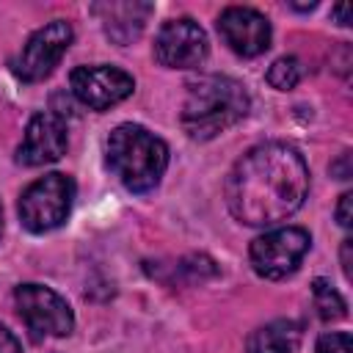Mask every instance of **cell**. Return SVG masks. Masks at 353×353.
Returning a JSON list of instances; mask_svg holds the SVG:
<instances>
[{
    "label": "cell",
    "mask_w": 353,
    "mask_h": 353,
    "mask_svg": "<svg viewBox=\"0 0 353 353\" xmlns=\"http://www.w3.org/2000/svg\"><path fill=\"white\" fill-rule=\"evenodd\" d=\"M72 94L91 110H108L135 91V80L119 66H77L69 77Z\"/></svg>",
    "instance_id": "cell-8"
},
{
    "label": "cell",
    "mask_w": 353,
    "mask_h": 353,
    "mask_svg": "<svg viewBox=\"0 0 353 353\" xmlns=\"http://www.w3.org/2000/svg\"><path fill=\"white\" fill-rule=\"evenodd\" d=\"M72 25L63 22V19H55V22H47L44 28H39L22 47V52L17 55L14 61V74L22 80V83H36V80H44L55 66L58 61L63 58V52L69 50L72 44Z\"/></svg>",
    "instance_id": "cell-7"
},
{
    "label": "cell",
    "mask_w": 353,
    "mask_h": 353,
    "mask_svg": "<svg viewBox=\"0 0 353 353\" xmlns=\"http://www.w3.org/2000/svg\"><path fill=\"white\" fill-rule=\"evenodd\" d=\"M301 345V325L295 320H270L254 328L245 339V353H295Z\"/></svg>",
    "instance_id": "cell-13"
},
{
    "label": "cell",
    "mask_w": 353,
    "mask_h": 353,
    "mask_svg": "<svg viewBox=\"0 0 353 353\" xmlns=\"http://www.w3.org/2000/svg\"><path fill=\"white\" fill-rule=\"evenodd\" d=\"M218 33L232 52L243 58L262 55L270 47V22L265 14L248 6H229L218 17Z\"/></svg>",
    "instance_id": "cell-10"
},
{
    "label": "cell",
    "mask_w": 353,
    "mask_h": 353,
    "mask_svg": "<svg viewBox=\"0 0 353 353\" xmlns=\"http://www.w3.org/2000/svg\"><path fill=\"white\" fill-rule=\"evenodd\" d=\"M331 14L339 19V25H350V6H347V3H342V6L331 8Z\"/></svg>",
    "instance_id": "cell-20"
},
{
    "label": "cell",
    "mask_w": 353,
    "mask_h": 353,
    "mask_svg": "<svg viewBox=\"0 0 353 353\" xmlns=\"http://www.w3.org/2000/svg\"><path fill=\"white\" fill-rule=\"evenodd\" d=\"M301 74H303L301 72V61L292 58V55H284V58L273 61V66L268 69V83L273 88H279V91H290V88L298 85Z\"/></svg>",
    "instance_id": "cell-15"
},
{
    "label": "cell",
    "mask_w": 353,
    "mask_h": 353,
    "mask_svg": "<svg viewBox=\"0 0 353 353\" xmlns=\"http://www.w3.org/2000/svg\"><path fill=\"white\" fill-rule=\"evenodd\" d=\"M350 204H353V193L350 190H345L342 196H339V204H336V221H339V226H350Z\"/></svg>",
    "instance_id": "cell-17"
},
{
    "label": "cell",
    "mask_w": 353,
    "mask_h": 353,
    "mask_svg": "<svg viewBox=\"0 0 353 353\" xmlns=\"http://www.w3.org/2000/svg\"><path fill=\"white\" fill-rule=\"evenodd\" d=\"M108 165L132 193H149L168 168V146L141 124H119L108 138Z\"/></svg>",
    "instance_id": "cell-3"
},
{
    "label": "cell",
    "mask_w": 353,
    "mask_h": 353,
    "mask_svg": "<svg viewBox=\"0 0 353 353\" xmlns=\"http://www.w3.org/2000/svg\"><path fill=\"white\" fill-rule=\"evenodd\" d=\"M91 11L99 17L105 36L124 47L141 36L154 6L138 3V0H124V3H97V6H91Z\"/></svg>",
    "instance_id": "cell-12"
},
{
    "label": "cell",
    "mask_w": 353,
    "mask_h": 353,
    "mask_svg": "<svg viewBox=\"0 0 353 353\" xmlns=\"http://www.w3.org/2000/svg\"><path fill=\"white\" fill-rule=\"evenodd\" d=\"M347 163H350V152H345V154H342V160H339V165H331V171H336V168H339V179H347V176H350Z\"/></svg>",
    "instance_id": "cell-21"
},
{
    "label": "cell",
    "mask_w": 353,
    "mask_h": 353,
    "mask_svg": "<svg viewBox=\"0 0 353 353\" xmlns=\"http://www.w3.org/2000/svg\"><path fill=\"white\" fill-rule=\"evenodd\" d=\"M66 143H69L66 121L58 113L41 110L25 127V138H22V143L17 149V163L28 165V168L55 163L66 152Z\"/></svg>",
    "instance_id": "cell-11"
},
{
    "label": "cell",
    "mask_w": 353,
    "mask_h": 353,
    "mask_svg": "<svg viewBox=\"0 0 353 353\" xmlns=\"http://www.w3.org/2000/svg\"><path fill=\"white\" fill-rule=\"evenodd\" d=\"M0 353H22L17 336L8 328H3V325H0Z\"/></svg>",
    "instance_id": "cell-18"
},
{
    "label": "cell",
    "mask_w": 353,
    "mask_h": 353,
    "mask_svg": "<svg viewBox=\"0 0 353 353\" xmlns=\"http://www.w3.org/2000/svg\"><path fill=\"white\" fill-rule=\"evenodd\" d=\"M0 234H3V210H0Z\"/></svg>",
    "instance_id": "cell-23"
},
{
    "label": "cell",
    "mask_w": 353,
    "mask_h": 353,
    "mask_svg": "<svg viewBox=\"0 0 353 353\" xmlns=\"http://www.w3.org/2000/svg\"><path fill=\"white\" fill-rule=\"evenodd\" d=\"M309 168L295 146L270 141L248 149L226 176V207L245 226H273L301 210Z\"/></svg>",
    "instance_id": "cell-1"
},
{
    "label": "cell",
    "mask_w": 353,
    "mask_h": 353,
    "mask_svg": "<svg viewBox=\"0 0 353 353\" xmlns=\"http://www.w3.org/2000/svg\"><path fill=\"white\" fill-rule=\"evenodd\" d=\"M312 295H314V309L323 320H339L347 314V303L345 298L325 281V279H314L312 281Z\"/></svg>",
    "instance_id": "cell-14"
},
{
    "label": "cell",
    "mask_w": 353,
    "mask_h": 353,
    "mask_svg": "<svg viewBox=\"0 0 353 353\" xmlns=\"http://www.w3.org/2000/svg\"><path fill=\"white\" fill-rule=\"evenodd\" d=\"M210 52L207 33L199 22L182 17L160 28L154 39V58L168 69H193Z\"/></svg>",
    "instance_id": "cell-9"
},
{
    "label": "cell",
    "mask_w": 353,
    "mask_h": 353,
    "mask_svg": "<svg viewBox=\"0 0 353 353\" xmlns=\"http://www.w3.org/2000/svg\"><path fill=\"white\" fill-rule=\"evenodd\" d=\"M19 317L36 336H66L74 328L69 303L44 284H19L14 292Z\"/></svg>",
    "instance_id": "cell-6"
},
{
    "label": "cell",
    "mask_w": 353,
    "mask_h": 353,
    "mask_svg": "<svg viewBox=\"0 0 353 353\" xmlns=\"http://www.w3.org/2000/svg\"><path fill=\"white\" fill-rule=\"evenodd\" d=\"M317 3H292V8H298V11H312Z\"/></svg>",
    "instance_id": "cell-22"
},
{
    "label": "cell",
    "mask_w": 353,
    "mask_h": 353,
    "mask_svg": "<svg viewBox=\"0 0 353 353\" xmlns=\"http://www.w3.org/2000/svg\"><path fill=\"white\" fill-rule=\"evenodd\" d=\"M72 201H74V179L58 171L44 174L22 190L19 221L33 234L52 232L69 218Z\"/></svg>",
    "instance_id": "cell-4"
},
{
    "label": "cell",
    "mask_w": 353,
    "mask_h": 353,
    "mask_svg": "<svg viewBox=\"0 0 353 353\" xmlns=\"http://www.w3.org/2000/svg\"><path fill=\"white\" fill-rule=\"evenodd\" d=\"M251 99L234 77L204 74L188 83V97L182 105V127L193 141H210L218 132L234 127L248 116Z\"/></svg>",
    "instance_id": "cell-2"
},
{
    "label": "cell",
    "mask_w": 353,
    "mask_h": 353,
    "mask_svg": "<svg viewBox=\"0 0 353 353\" xmlns=\"http://www.w3.org/2000/svg\"><path fill=\"white\" fill-rule=\"evenodd\" d=\"M317 353H350V334L347 331H331L317 339Z\"/></svg>",
    "instance_id": "cell-16"
},
{
    "label": "cell",
    "mask_w": 353,
    "mask_h": 353,
    "mask_svg": "<svg viewBox=\"0 0 353 353\" xmlns=\"http://www.w3.org/2000/svg\"><path fill=\"white\" fill-rule=\"evenodd\" d=\"M309 245H312V237L306 229L281 226V229L259 234L248 248V259H251V268L256 276L279 281L298 270Z\"/></svg>",
    "instance_id": "cell-5"
},
{
    "label": "cell",
    "mask_w": 353,
    "mask_h": 353,
    "mask_svg": "<svg viewBox=\"0 0 353 353\" xmlns=\"http://www.w3.org/2000/svg\"><path fill=\"white\" fill-rule=\"evenodd\" d=\"M350 248H353V240H342V270L347 279H350Z\"/></svg>",
    "instance_id": "cell-19"
}]
</instances>
